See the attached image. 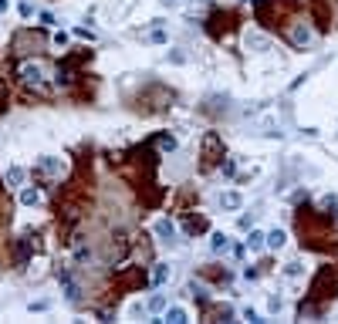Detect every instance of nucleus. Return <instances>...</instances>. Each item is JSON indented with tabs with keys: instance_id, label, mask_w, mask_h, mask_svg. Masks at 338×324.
Wrapping results in <instances>:
<instances>
[{
	"instance_id": "1",
	"label": "nucleus",
	"mask_w": 338,
	"mask_h": 324,
	"mask_svg": "<svg viewBox=\"0 0 338 324\" xmlns=\"http://www.w3.org/2000/svg\"><path fill=\"white\" fill-rule=\"evenodd\" d=\"M331 223H335V216L331 213H314V210H305L301 206L298 213H294V227H298V236H301V247H308V250H325V247H331Z\"/></svg>"
},
{
	"instance_id": "2",
	"label": "nucleus",
	"mask_w": 338,
	"mask_h": 324,
	"mask_svg": "<svg viewBox=\"0 0 338 324\" xmlns=\"http://www.w3.org/2000/svg\"><path fill=\"white\" fill-rule=\"evenodd\" d=\"M257 24L264 27H284L281 21H291V14L298 10V0H257Z\"/></svg>"
},
{
	"instance_id": "3",
	"label": "nucleus",
	"mask_w": 338,
	"mask_h": 324,
	"mask_svg": "<svg viewBox=\"0 0 338 324\" xmlns=\"http://www.w3.org/2000/svg\"><path fill=\"white\" fill-rule=\"evenodd\" d=\"M308 297L314 300V304H322V300H335L338 297V277L335 270H318V277L311 280V287H308Z\"/></svg>"
},
{
	"instance_id": "4",
	"label": "nucleus",
	"mask_w": 338,
	"mask_h": 324,
	"mask_svg": "<svg viewBox=\"0 0 338 324\" xmlns=\"http://www.w3.org/2000/svg\"><path fill=\"white\" fill-rule=\"evenodd\" d=\"M200 159H203V169H213V166H220V162H223V138H220L217 132H206V135H203V152H200Z\"/></svg>"
},
{
	"instance_id": "5",
	"label": "nucleus",
	"mask_w": 338,
	"mask_h": 324,
	"mask_svg": "<svg viewBox=\"0 0 338 324\" xmlns=\"http://www.w3.org/2000/svg\"><path fill=\"white\" fill-rule=\"evenodd\" d=\"M17 78L24 81L27 88L48 91V88H44V68H41L37 61H24V65H17Z\"/></svg>"
},
{
	"instance_id": "6",
	"label": "nucleus",
	"mask_w": 338,
	"mask_h": 324,
	"mask_svg": "<svg viewBox=\"0 0 338 324\" xmlns=\"http://www.w3.org/2000/svg\"><path fill=\"white\" fill-rule=\"evenodd\" d=\"M34 250H37V236H31V233L17 236V240H14V264H17V267H24L27 260L34 257Z\"/></svg>"
},
{
	"instance_id": "7",
	"label": "nucleus",
	"mask_w": 338,
	"mask_h": 324,
	"mask_svg": "<svg viewBox=\"0 0 338 324\" xmlns=\"http://www.w3.org/2000/svg\"><path fill=\"white\" fill-rule=\"evenodd\" d=\"M149 284V277H145L142 267H129V270H122L119 277H115V287H122V291H132V287H145Z\"/></svg>"
},
{
	"instance_id": "8",
	"label": "nucleus",
	"mask_w": 338,
	"mask_h": 324,
	"mask_svg": "<svg viewBox=\"0 0 338 324\" xmlns=\"http://www.w3.org/2000/svg\"><path fill=\"white\" fill-rule=\"evenodd\" d=\"M129 250H132V240L125 233L112 236V243H108V260H112V264H122V260L129 257Z\"/></svg>"
},
{
	"instance_id": "9",
	"label": "nucleus",
	"mask_w": 338,
	"mask_h": 324,
	"mask_svg": "<svg viewBox=\"0 0 338 324\" xmlns=\"http://www.w3.org/2000/svg\"><path fill=\"white\" fill-rule=\"evenodd\" d=\"M311 17H314V24L322 27V31H328V27H331V7H328V0H311Z\"/></svg>"
},
{
	"instance_id": "10",
	"label": "nucleus",
	"mask_w": 338,
	"mask_h": 324,
	"mask_svg": "<svg viewBox=\"0 0 338 324\" xmlns=\"http://www.w3.org/2000/svg\"><path fill=\"white\" fill-rule=\"evenodd\" d=\"M183 230H186L190 236H196V233H206L210 223H206V216H193V213H190V216L183 219Z\"/></svg>"
},
{
	"instance_id": "11",
	"label": "nucleus",
	"mask_w": 338,
	"mask_h": 324,
	"mask_svg": "<svg viewBox=\"0 0 338 324\" xmlns=\"http://www.w3.org/2000/svg\"><path fill=\"white\" fill-rule=\"evenodd\" d=\"M58 280H61V287H65V297H68V300H78V297H81L78 284H74V277L68 274V270H58Z\"/></svg>"
},
{
	"instance_id": "12",
	"label": "nucleus",
	"mask_w": 338,
	"mask_h": 324,
	"mask_svg": "<svg viewBox=\"0 0 338 324\" xmlns=\"http://www.w3.org/2000/svg\"><path fill=\"white\" fill-rule=\"evenodd\" d=\"M288 37H291V44H294V48H308V44H311V31H308L305 24H294Z\"/></svg>"
},
{
	"instance_id": "13",
	"label": "nucleus",
	"mask_w": 338,
	"mask_h": 324,
	"mask_svg": "<svg viewBox=\"0 0 338 324\" xmlns=\"http://www.w3.org/2000/svg\"><path fill=\"white\" fill-rule=\"evenodd\" d=\"M153 146L159 149V152H173V149H176V135H169V132H156V135H153Z\"/></svg>"
},
{
	"instance_id": "14",
	"label": "nucleus",
	"mask_w": 338,
	"mask_h": 324,
	"mask_svg": "<svg viewBox=\"0 0 338 324\" xmlns=\"http://www.w3.org/2000/svg\"><path fill=\"white\" fill-rule=\"evenodd\" d=\"M200 277H206L213 284H230V270H220V267H203Z\"/></svg>"
},
{
	"instance_id": "15",
	"label": "nucleus",
	"mask_w": 338,
	"mask_h": 324,
	"mask_svg": "<svg viewBox=\"0 0 338 324\" xmlns=\"http://www.w3.org/2000/svg\"><path fill=\"white\" fill-rule=\"evenodd\" d=\"M156 236H159V240H173V236H176V223H173V219H159V223H156Z\"/></svg>"
},
{
	"instance_id": "16",
	"label": "nucleus",
	"mask_w": 338,
	"mask_h": 324,
	"mask_svg": "<svg viewBox=\"0 0 338 324\" xmlns=\"http://www.w3.org/2000/svg\"><path fill=\"white\" fill-rule=\"evenodd\" d=\"M190 297H193V300H200V308H203V311L210 308V294H206V287H200L196 280L190 284Z\"/></svg>"
},
{
	"instance_id": "17",
	"label": "nucleus",
	"mask_w": 338,
	"mask_h": 324,
	"mask_svg": "<svg viewBox=\"0 0 338 324\" xmlns=\"http://www.w3.org/2000/svg\"><path fill=\"white\" fill-rule=\"evenodd\" d=\"M264 247H267V233H260V230H250L247 250H264Z\"/></svg>"
},
{
	"instance_id": "18",
	"label": "nucleus",
	"mask_w": 338,
	"mask_h": 324,
	"mask_svg": "<svg viewBox=\"0 0 338 324\" xmlns=\"http://www.w3.org/2000/svg\"><path fill=\"white\" fill-rule=\"evenodd\" d=\"M21 202H24V206H37V202H41V189L37 186L21 189Z\"/></svg>"
},
{
	"instance_id": "19",
	"label": "nucleus",
	"mask_w": 338,
	"mask_h": 324,
	"mask_svg": "<svg viewBox=\"0 0 338 324\" xmlns=\"http://www.w3.org/2000/svg\"><path fill=\"white\" fill-rule=\"evenodd\" d=\"M206 314H217L220 321H234V314H237V311L230 308V304H220V308H213V304H210V308H206Z\"/></svg>"
},
{
	"instance_id": "20",
	"label": "nucleus",
	"mask_w": 338,
	"mask_h": 324,
	"mask_svg": "<svg viewBox=\"0 0 338 324\" xmlns=\"http://www.w3.org/2000/svg\"><path fill=\"white\" fill-rule=\"evenodd\" d=\"M24 179H27V172L21 169V166H10V169H7V183H10V186H21Z\"/></svg>"
},
{
	"instance_id": "21",
	"label": "nucleus",
	"mask_w": 338,
	"mask_h": 324,
	"mask_svg": "<svg viewBox=\"0 0 338 324\" xmlns=\"http://www.w3.org/2000/svg\"><path fill=\"white\" fill-rule=\"evenodd\" d=\"M210 247H213V253H227V250H230V240H227L223 233H213V240H210Z\"/></svg>"
},
{
	"instance_id": "22",
	"label": "nucleus",
	"mask_w": 338,
	"mask_h": 324,
	"mask_svg": "<svg viewBox=\"0 0 338 324\" xmlns=\"http://www.w3.org/2000/svg\"><path fill=\"white\" fill-rule=\"evenodd\" d=\"M284 240H288V236H284L281 230H271V233H267V247H271V250H281Z\"/></svg>"
},
{
	"instance_id": "23",
	"label": "nucleus",
	"mask_w": 338,
	"mask_h": 324,
	"mask_svg": "<svg viewBox=\"0 0 338 324\" xmlns=\"http://www.w3.org/2000/svg\"><path fill=\"white\" fill-rule=\"evenodd\" d=\"M220 202H223V210H240V193H223V199H220Z\"/></svg>"
},
{
	"instance_id": "24",
	"label": "nucleus",
	"mask_w": 338,
	"mask_h": 324,
	"mask_svg": "<svg viewBox=\"0 0 338 324\" xmlns=\"http://www.w3.org/2000/svg\"><path fill=\"white\" fill-rule=\"evenodd\" d=\"M169 280V267L166 264H156V270H153V284L159 287V284H166Z\"/></svg>"
},
{
	"instance_id": "25",
	"label": "nucleus",
	"mask_w": 338,
	"mask_h": 324,
	"mask_svg": "<svg viewBox=\"0 0 338 324\" xmlns=\"http://www.w3.org/2000/svg\"><path fill=\"white\" fill-rule=\"evenodd\" d=\"M166 321L169 324H183L186 321V311L183 308H166Z\"/></svg>"
},
{
	"instance_id": "26",
	"label": "nucleus",
	"mask_w": 338,
	"mask_h": 324,
	"mask_svg": "<svg viewBox=\"0 0 338 324\" xmlns=\"http://www.w3.org/2000/svg\"><path fill=\"white\" fill-rule=\"evenodd\" d=\"M149 311H166V297H162V294H153V297H149Z\"/></svg>"
},
{
	"instance_id": "27",
	"label": "nucleus",
	"mask_w": 338,
	"mask_h": 324,
	"mask_svg": "<svg viewBox=\"0 0 338 324\" xmlns=\"http://www.w3.org/2000/svg\"><path fill=\"white\" fill-rule=\"evenodd\" d=\"M7 102H10V88H7V81L0 78V112L7 108Z\"/></svg>"
},
{
	"instance_id": "28",
	"label": "nucleus",
	"mask_w": 338,
	"mask_h": 324,
	"mask_svg": "<svg viewBox=\"0 0 338 324\" xmlns=\"http://www.w3.org/2000/svg\"><path fill=\"white\" fill-rule=\"evenodd\" d=\"M220 169H223V176H234V172H237V162H234V159H227V155H223Z\"/></svg>"
},
{
	"instance_id": "29",
	"label": "nucleus",
	"mask_w": 338,
	"mask_h": 324,
	"mask_svg": "<svg viewBox=\"0 0 338 324\" xmlns=\"http://www.w3.org/2000/svg\"><path fill=\"white\" fill-rule=\"evenodd\" d=\"M41 169H44V172H58V162L51 159V155H44V159H41Z\"/></svg>"
},
{
	"instance_id": "30",
	"label": "nucleus",
	"mask_w": 338,
	"mask_h": 324,
	"mask_svg": "<svg viewBox=\"0 0 338 324\" xmlns=\"http://www.w3.org/2000/svg\"><path fill=\"white\" fill-rule=\"evenodd\" d=\"M149 40H153V44H162V40H166V31H162V27L156 24V31L149 34Z\"/></svg>"
},
{
	"instance_id": "31",
	"label": "nucleus",
	"mask_w": 338,
	"mask_h": 324,
	"mask_svg": "<svg viewBox=\"0 0 338 324\" xmlns=\"http://www.w3.org/2000/svg\"><path fill=\"white\" fill-rule=\"evenodd\" d=\"M74 34H78L81 40H95V31H88V27H74Z\"/></svg>"
},
{
	"instance_id": "32",
	"label": "nucleus",
	"mask_w": 338,
	"mask_h": 324,
	"mask_svg": "<svg viewBox=\"0 0 338 324\" xmlns=\"http://www.w3.org/2000/svg\"><path fill=\"white\" fill-rule=\"evenodd\" d=\"M267 311H271V314H277V311H281V297H271V300H267Z\"/></svg>"
},
{
	"instance_id": "33",
	"label": "nucleus",
	"mask_w": 338,
	"mask_h": 324,
	"mask_svg": "<svg viewBox=\"0 0 338 324\" xmlns=\"http://www.w3.org/2000/svg\"><path fill=\"white\" fill-rule=\"evenodd\" d=\"M243 321H260V314L254 308H243Z\"/></svg>"
},
{
	"instance_id": "34",
	"label": "nucleus",
	"mask_w": 338,
	"mask_h": 324,
	"mask_svg": "<svg viewBox=\"0 0 338 324\" xmlns=\"http://www.w3.org/2000/svg\"><path fill=\"white\" fill-rule=\"evenodd\" d=\"M284 274H288V277H298V274H301V264H288V267H284Z\"/></svg>"
},
{
	"instance_id": "35",
	"label": "nucleus",
	"mask_w": 338,
	"mask_h": 324,
	"mask_svg": "<svg viewBox=\"0 0 338 324\" xmlns=\"http://www.w3.org/2000/svg\"><path fill=\"white\" fill-rule=\"evenodd\" d=\"M243 277H247V280H257L260 270H257V267H247V270H243Z\"/></svg>"
},
{
	"instance_id": "36",
	"label": "nucleus",
	"mask_w": 338,
	"mask_h": 324,
	"mask_svg": "<svg viewBox=\"0 0 338 324\" xmlns=\"http://www.w3.org/2000/svg\"><path fill=\"white\" fill-rule=\"evenodd\" d=\"M169 61H176V65H183V61H186V54H183V51H173V54H169Z\"/></svg>"
},
{
	"instance_id": "37",
	"label": "nucleus",
	"mask_w": 338,
	"mask_h": 324,
	"mask_svg": "<svg viewBox=\"0 0 338 324\" xmlns=\"http://www.w3.org/2000/svg\"><path fill=\"white\" fill-rule=\"evenodd\" d=\"M10 10V0H0V14H7Z\"/></svg>"
},
{
	"instance_id": "38",
	"label": "nucleus",
	"mask_w": 338,
	"mask_h": 324,
	"mask_svg": "<svg viewBox=\"0 0 338 324\" xmlns=\"http://www.w3.org/2000/svg\"><path fill=\"white\" fill-rule=\"evenodd\" d=\"M166 4H173V0H166Z\"/></svg>"
}]
</instances>
